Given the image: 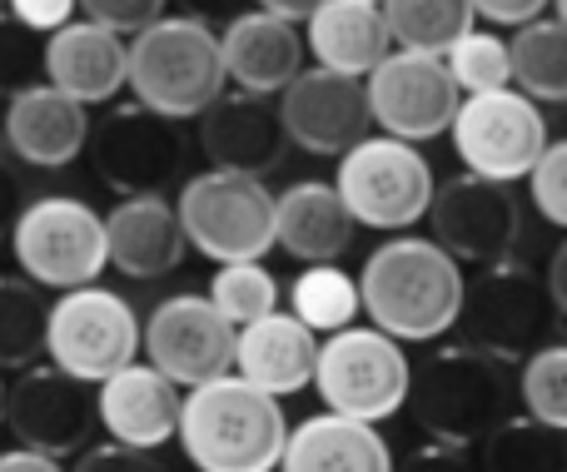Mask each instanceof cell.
Masks as SVG:
<instances>
[{"label": "cell", "instance_id": "obj_1", "mask_svg": "<svg viewBox=\"0 0 567 472\" xmlns=\"http://www.w3.org/2000/svg\"><path fill=\"white\" fill-rule=\"evenodd\" d=\"M359 308L379 334L399 344H429L458 324L463 269L443 244L399 234L379 244L359 269Z\"/></svg>", "mask_w": 567, "mask_h": 472}, {"label": "cell", "instance_id": "obj_2", "mask_svg": "<svg viewBox=\"0 0 567 472\" xmlns=\"http://www.w3.org/2000/svg\"><path fill=\"white\" fill-rule=\"evenodd\" d=\"M284 408L239 374H219L179 398L175 438L199 472H275L284 448Z\"/></svg>", "mask_w": 567, "mask_h": 472}, {"label": "cell", "instance_id": "obj_3", "mask_svg": "<svg viewBox=\"0 0 567 472\" xmlns=\"http://www.w3.org/2000/svg\"><path fill=\"white\" fill-rule=\"evenodd\" d=\"M409 403L413 423L449 448H473L483 443V433L508 418L513 408V384H508V364L473 344L458 348H439L429 354L419 368H409Z\"/></svg>", "mask_w": 567, "mask_h": 472}, {"label": "cell", "instance_id": "obj_4", "mask_svg": "<svg viewBox=\"0 0 567 472\" xmlns=\"http://www.w3.org/2000/svg\"><path fill=\"white\" fill-rule=\"evenodd\" d=\"M125 85L135 105L165 119H195L215 95H225L219 30L195 15H159L125 45Z\"/></svg>", "mask_w": 567, "mask_h": 472}, {"label": "cell", "instance_id": "obj_5", "mask_svg": "<svg viewBox=\"0 0 567 472\" xmlns=\"http://www.w3.org/2000/svg\"><path fill=\"white\" fill-rule=\"evenodd\" d=\"M179 234L215 264H245L275 249V195L265 179L235 175V169H205L185 179L175 199Z\"/></svg>", "mask_w": 567, "mask_h": 472}, {"label": "cell", "instance_id": "obj_6", "mask_svg": "<svg viewBox=\"0 0 567 472\" xmlns=\"http://www.w3.org/2000/svg\"><path fill=\"white\" fill-rule=\"evenodd\" d=\"M458 324L468 328V344L503 364H523L538 344H548L558 308H553L543 274L523 259H498L478 264V274L463 279Z\"/></svg>", "mask_w": 567, "mask_h": 472}, {"label": "cell", "instance_id": "obj_7", "mask_svg": "<svg viewBox=\"0 0 567 472\" xmlns=\"http://www.w3.org/2000/svg\"><path fill=\"white\" fill-rule=\"evenodd\" d=\"M433 185L439 179H433L429 159L419 155V145L393 135H363L359 145L339 155V175H333V189L353 224L383 229V234L419 224L429 214Z\"/></svg>", "mask_w": 567, "mask_h": 472}, {"label": "cell", "instance_id": "obj_8", "mask_svg": "<svg viewBox=\"0 0 567 472\" xmlns=\"http://www.w3.org/2000/svg\"><path fill=\"white\" fill-rule=\"evenodd\" d=\"M10 254L35 289H80L105 274V219L75 195L25 199L10 224Z\"/></svg>", "mask_w": 567, "mask_h": 472}, {"label": "cell", "instance_id": "obj_9", "mask_svg": "<svg viewBox=\"0 0 567 472\" xmlns=\"http://www.w3.org/2000/svg\"><path fill=\"white\" fill-rule=\"evenodd\" d=\"M313 388L329 403V413L383 423L403 408L409 394V358L403 344L379 334L373 324H349L339 334H323L313 358Z\"/></svg>", "mask_w": 567, "mask_h": 472}, {"label": "cell", "instance_id": "obj_10", "mask_svg": "<svg viewBox=\"0 0 567 472\" xmlns=\"http://www.w3.org/2000/svg\"><path fill=\"white\" fill-rule=\"evenodd\" d=\"M449 135L458 159L468 165V175L513 185V179H523L533 169V159L543 155L553 129L538 99L503 85V90H483V95H463L458 109H453Z\"/></svg>", "mask_w": 567, "mask_h": 472}, {"label": "cell", "instance_id": "obj_11", "mask_svg": "<svg viewBox=\"0 0 567 472\" xmlns=\"http://www.w3.org/2000/svg\"><path fill=\"white\" fill-rule=\"evenodd\" d=\"M45 354L55 368L85 378V384H100L115 368L135 364L140 318L130 298L100 284L65 289L45 314Z\"/></svg>", "mask_w": 567, "mask_h": 472}, {"label": "cell", "instance_id": "obj_12", "mask_svg": "<svg viewBox=\"0 0 567 472\" xmlns=\"http://www.w3.org/2000/svg\"><path fill=\"white\" fill-rule=\"evenodd\" d=\"M85 149H90L95 175L105 179L120 199L165 195L179 179V165H185V139H179L175 119L155 115V109H145V105L110 109L100 125H90Z\"/></svg>", "mask_w": 567, "mask_h": 472}, {"label": "cell", "instance_id": "obj_13", "mask_svg": "<svg viewBox=\"0 0 567 472\" xmlns=\"http://www.w3.org/2000/svg\"><path fill=\"white\" fill-rule=\"evenodd\" d=\"M363 99L369 119L393 139H423L449 135L453 109H458V85L443 70V55H419V50H389L379 65L363 75Z\"/></svg>", "mask_w": 567, "mask_h": 472}, {"label": "cell", "instance_id": "obj_14", "mask_svg": "<svg viewBox=\"0 0 567 472\" xmlns=\"http://www.w3.org/2000/svg\"><path fill=\"white\" fill-rule=\"evenodd\" d=\"M6 423L20 448L45 458H70L95 438V384L55 364H30L6 388Z\"/></svg>", "mask_w": 567, "mask_h": 472}, {"label": "cell", "instance_id": "obj_15", "mask_svg": "<svg viewBox=\"0 0 567 472\" xmlns=\"http://www.w3.org/2000/svg\"><path fill=\"white\" fill-rule=\"evenodd\" d=\"M433 244H443L458 264H498L523 239V204L508 185L478 175H453L449 185H433L429 199Z\"/></svg>", "mask_w": 567, "mask_h": 472}, {"label": "cell", "instance_id": "obj_16", "mask_svg": "<svg viewBox=\"0 0 567 472\" xmlns=\"http://www.w3.org/2000/svg\"><path fill=\"white\" fill-rule=\"evenodd\" d=\"M140 348L150 354V368H159L175 388H195L229 374L235 328L215 314L205 294H169L140 324Z\"/></svg>", "mask_w": 567, "mask_h": 472}, {"label": "cell", "instance_id": "obj_17", "mask_svg": "<svg viewBox=\"0 0 567 472\" xmlns=\"http://www.w3.org/2000/svg\"><path fill=\"white\" fill-rule=\"evenodd\" d=\"M279 125L284 139L309 155H343L373 129L369 99H363V80L339 75V70H299L289 85L279 90Z\"/></svg>", "mask_w": 567, "mask_h": 472}, {"label": "cell", "instance_id": "obj_18", "mask_svg": "<svg viewBox=\"0 0 567 472\" xmlns=\"http://www.w3.org/2000/svg\"><path fill=\"white\" fill-rule=\"evenodd\" d=\"M90 115L85 105H75L70 95H60L55 85L35 80V85L6 95V115H0V139H6L10 159L30 169H65L85 155Z\"/></svg>", "mask_w": 567, "mask_h": 472}, {"label": "cell", "instance_id": "obj_19", "mask_svg": "<svg viewBox=\"0 0 567 472\" xmlns=\"http://www.w3.org/2000/svg\"><path fill=\"white\" fill-rule=\"evenodd\" d=\"M195 119L209 169H235V175L265 179L269 169H279L284 149H289L279 109L269 105V95H245V90L215 95Z\"/></svg>", "mask_w": 567, "mask_h": 472}, {"label": "cell", "instance_id": "obj_20", "mask_svg": "<svg viewBox=\"0 0 567 472\" xmlns=\"http://www.w3.org/2000/svg\"><path fill=\"white\" fill-rule=\"evenodd\" d=\"M40 75L75 105H105L125 90V35L95 20H65L40 45Z\"/></svg>", "mask_w": 567, "mask_h": 472}, {"label": "cell", "instance_id": "obj_21", "mask_svg": "<svg viewBox=\"0 0 567 472\" xmlns=\"http://www.w3.org/2000/svg\"><path fill=\"white\" fill-rule=\"evenodd\" d=\"M175 418L179 388L150 364H125L95 384V423L110 433V443L155 453L175 438Z\"/></svg>", "mask_w": 567, "mask_h": 472}, {"label": "cell", "instance_id": "obj_22", "mask_svg": "<svg viewBox=\"0 0 567 472\" xmlns=\"http://www.w3.org/2000/svg\"><path fill=\"white\" fill-rule=\"evenodd\" d=\"M185 234H179L175 204L165 195H130L105 214V264L125 279H165L185 264Z\"/></svg>", "mask_w": 567, "mask_h": 472}, {"label": "cell", "instance_id": "obj_23", "mask_svg": "<svg viewBox=\"0 0 567 472\" xmlns=\"http://www.w3.org/2000/svg\"><path fill=\"white\" fill-rule=\"evenodd\" d=\"M219 65L245 95H279L303 70V35L299 25L265 10H239L219 30Z\"/></svg>", "mask_w": 567, "mask_h": 472}, {"label": "cell", "instance_id": "obj_24", "mask_svg": "<svg viewBox=\"0 0 567 472\" xmlns=\"http://www.w3.org/2000/svg\"><path fill=\"white\" fill-rule=\"evenodd\" d=\"M313 358H319V334H309L289 308H275V314L235 328L229 368H235L245 384L265 388L269 398H284V394H299V388L313 384Z\"/></svg>", "mask_w": 567, "mask_h": 472}, {"label": "cell", "instance_id": "obj_25", "mask_svg": "<svg viewBox=\"0 0 567 472\" xmlns=\"http://www.w3.org/2000/svg\"><path fill=\"white\" fill-rule=\"evenodd\" d=\"M353 219L329 179H299L275 195V244L299 264H339L353 244Z\"/></svg>", "mask_w": 567, "mask_h": 472}, {"label": "cell", "instance_id": "obj_26", "mask_svg": "<svg viewBox=\"0 0 567 472\" xmlns=\"http://www.w3.org/2000/svg\"><path fill=\"white\" fill-rule=\"evenodd\" d=\"M279 472H393V453L379 438V423L343 413H313L284 433Z\"/></svg>", "mask_w": 567, "mask_h": 472}, {"label": "cell", "instance_id": "obj_27", "mask_svg": "<svg viewBox=\"0 0 567 472\" xmlns=\"http://www.w3.org/2000/svg\"><path fill=\"white\" fill-rule=\"evenodd\" d=\"M303 50L313 55V65L363 80L393 50V40H389V25H383L379 6L323 0V6L303 20Z\"/></svg>", "mask_w": 567, "mask_h": 472}, {"label": "cell", "instance_id": "obj_28", "mask_svg": "<svg viewBox=\"0 0 567 472\" xmlns=\"http://www.w3.org/2000/svg\"><path fill=\"white\" fill-rule=\"evenodd\" d=\"M513 30H518L508 40L513 90H523L538 105H563L567 99V25L558 15H538Z\"/></svg>", "mask_w": 567, "mask_h": 472}, {"label": "cell", "instance_id": "obj_29", "mask_svg": "<svg viewBox=\"0 0 567 472\" xmlns=\"http://www.w3.org/2000/svg\"><path fill=\"white\" fill-rule=\"evenodd\" d=\"M379 10L393 50H419V55H443L473 25L468 0H379Z\"/></svg>", "mask_w": 567, "mask_h": 472}, {"label": "cell", "instance_id": "obj_30", "mask_svg": "<svg viewBox=\"0 0 567 472\" xmlns=\"http://www.w3.org/2000/svg\"><path fill=\"white\" fill-rule=\"evenodd\" d=\"M567 428H548L538 418H503L483 433V472H567Z\"/></svg>", "mask_w": 567, "mask_h": 472}, {"label": "cell", "instance_id": "obj_31", "mask_svg": "<svg viewBox=\"0 0 567 472\" xmlns=\"http://www.w3.org/2000/svg\"><path fill=\"white\" fill-rule=\"evenodd\" d=\"M50 298L25 274H0V368H30L45 354Z\"/></svg>", "mask_w": 567, "mask_h": 472}, {"label": "cell", "instance_id": "obj_32", "mask_svg": "<svg viewBox=\"0 0 567 472\" xmlns=\"http://www.w3.org/2000/svg\"><path fill=\"white\" fill-rule=\"evenodd\" d=\"M289 314L309 334H339L359 318V284L339 264H303V274L289 284Z\"/></svg>", "mask_w": 567, "mask_h": 472}, {"label": "cell", "instance_id": "obj_33", "mask_svg": "<svg viewBox=\"0 0 567 472\" xmlns=\"http://www.w3.org/2000/svg\"><path fill=\"white\" fill-rule=\"evenodd\" d=\"M209 304L225 318L229 328H245L255 318L275 314L279 308V279L269 274L259 259H245V264H219V274L209 279Z\"/></svg>", "mask_w": 567, "mask_h": 472}, {"label": "cell", "instance_id": "obj_34", "mask_svg": "<svg viewBox=\"0 0 567 472\" xmlns=\"http://www.w3.org/2000/svg\"><path fill=\"white\" fill-rule=\"evenodd\" d=\"M443 70L453 75L458 95H483V90H503L513 85L508 70V40L493 30H463L449 50H443Z\"/></svg>", "mask_w": 567, "mask_h": 472}, {"label": "cell", "instance_id": "obj_35", "mask_svg": "<svg viewBox=\"0 0 567 472\" xmlns=\"http://www.w3.org/2000/svg\"><path fill=\"white\" fill-rule=\"evenodd\" d=\"M528 418L548 428H567V344L548 338L523 358V384H518Z\"/></svg>", "mask_w": 567, "mask_h": 472}, {"label": "cell", "instance_id": "obj_36", "mask_svg": "<svg viewBox=\"0 0 567 472\" xmlns=\"http://www.w3.org/2000/svg\"><path fill=\"white\" fill-rule=\"evenodd\" d=\"M523 179H528L533 209H538L553 229H563L567 224V145L563 139H548L543 155L533 159V169Z\"/></svg>", "mask_w": 567, "mask_h": 472}, {"label": "cell", "instance_id": "obj_37", "mask_svg": "<svg viewBox=\"0 0 567 472\" xmlns=\"http://www.w3.org/2000/svg\"><path fill=\"white\" fill-rule=\"evenodd\" d=\"M40 45L45 40L35 30H25L20 20H10L0 10V95H16V90L40 80Z\"/></svg>", "mask_w": 567, "mask_h": 472}, {"label": "cell", "instance_id": "obj_38", "mask_svg": "<svg viewBox=\"0 0 567 472\" xmlns=\"http://www.w3.org/2000/svg\"><path fill=\"white\" fill-rule=\"evenodd\" d=\"M75 10H85V20L115 30V35H135L150 20L165 15L169 0H75Z\"/></svg>", "mask_w": 567, "mask_h": 472}, {"label": "cell", "instance_id": "obj_39", "mask_svg": "<svg viewBox=\"0 0 567 472\" xmlns=\"http://www.w3.org/2000/svg\"><path fill=\"white\" fill-rule=\"evenodd\" d=\"M75 472H165V463L155 453H145V448L100 443V448H80Z\"/></svg>", "mask_w": 567, "mask_h": 472}, {"label": "cell", "instance_id": "obj_40", "mask_svg": "<svg viewBox=\"0 0 567 472\" xmlns=\"http://www.w3.org/2000/svg\"><path fill=\"white\" fill-rule=\"evenodd\" d=\"M6 15L20 20L25 30H35V35H50L65 20H75V0H6Z\"/></svg>", "mask_w": 567, "mask_h": 472}, {"label": "cell", "instance_id": "obj_41", "mask_svg": "<svg viewBox=\"0 0 567 472\" xmlns=\"http://www.w3.org/2000/svg\"><path fill=\"white\" fill-rule=\"evenodd\" d=\"M393 472H478L468 463V448H449V443H429L419 453H409L403 463H393Z\"/></svg>", "mask_w": 567, "mask_h": 472}, {"label": "cell", "instance_id": "obj_42", "mask_svg": "<svg viewBox=\"0 0 567 472\" xmlns=\"http://www.w3.org/2000/svg\"><path fill=\"white\" fill-rule=\"evenodd\" d=\"M553 0H468L473 20H488V25H528V20H538L543 10H548Z\"/></svg>", "mask_w": 567, "mask_h": 472}, {"label": "cell", "instance_id": "obj_43", "mask_svg": "<svg viewBox=\"0 0 567 472\" xmlns=\"http://www.w3.org/2000/svg\"><path fill=\"white\" fill-rule=\"evenodd\" d=\"M20 209H25V185L16 179L10 165H0V239L10 234V224H16Z\"/></svg>", "mask_w": 567, "mask_h": 472}, {"label": "cell", "instance_id": "obj_44", "mask_svg": "<svg viewBox=\"0 0 567 472\" xmlns=\"http://www.w3.org/2000/svg\"><path fill=\"white\" fill-rule=\"evenodd\" d=\"M0 472H65V468H60V458L30 453V448H10V453H0Z\"/></svg>", "mask_w": 567, "mask_h": 472}, {"label": "cell", "instance_id": "obj_45", "mask_svg": "<svg viewBox=\"0 0 567 472\" xmlns=\"http://www.w3.org/2000/svg\"><path fill=\"white\" fill-rule=\"evenodd\" d=\"M543 289H548L553 308H558V318L567 314V244L553 249V264H548V279H543Z\"/></svg>", "mask_w": 567, "mask_h": 472}, {"label": "cell", "instance_id": "obj_46", "mask_svg": "<svg viewBox=\"0 0 567 472\" xmlns=\"http://www.w3.org/2000/svg\"><path fill=\"white\" fill-rule=\"evenodd\" d=\"M265 15H279V20H289V25H299V20H309L313 10L323 6V0H255Z\"/></svg>", "mask_w": 567, "mask_h": 472}, {"label": "cell", "instance_id": "obj_47", "mask_svg": "<svg viewBox=\"0 0 567 472\" xmlns=\"http://www.w3.org/2000/svg\"><path fill=\"white\" fill-rule=\"evenodd\" d=\"M179 15H195V20H215V15H239V0H179Z\"/></svg>", "mask_w": 567, "mask_h": 472}, {"label": "cell", "instance_id": "obj_48", "mask_svg": "<svg viewBox=\"0 0 567 472\" xmlns=\"http://www.w3.org/2000/svg\"><path fill=\"white\" fill-rule=\"evenodd\" d=\"M0 423H6V378H0Z\"/></svg>", "mask_w": 567, "mask_h": 472}, {"label": "cell", "instance_id": "obj_49", "mask_svg": "<svg viewBox=\"0 0 567 472\" xmlns=\"http://www.w3.org/2000/svg\"><path fill=\"white\" fill-rule=\"evenodd\" d=\"M359 6H379V0H359Z\"/></svg>", "mask_w": 567, "mask_h": 472}, {"label": "cell", "instance_id": "obj_50", "mask_svg": "<svg viewBox=\"0 0 567 472\" xmlns=\"http://www.w3.org/2000/svg\"><path fill=\"white\" fill-rule=\"evenodd\" d=\"M0 10H6V0H0Z\"/></svg>", "mask_w": 567, "mask_h": 472}]
</instances>
